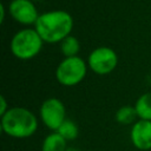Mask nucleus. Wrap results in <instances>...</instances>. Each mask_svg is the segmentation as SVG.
Returning <instances> with one entry per match:
<instances>
[{"label": "nucleus", "instance_id": "ddd939ff", "mask_svg": "<svg viewBox=\"0 0 151 151\" xmlns=\"http://www.w3.org/2000/svg\"><path fill=\"white\" fill-rule=\"evenodd\" d=\"M57 132H58L63 138H65V139L68 142V140H73V139H76V138L78 137L79 130H78L77 124H76L73 120H71V119L67 118V119L60 125V127L57 130Z\"/></svg>", "mask_w": 151, "mask_h": 151}, {"label": "nucleus", "instance_id": "9d476101", "mask_svg": "<svg viewBox=\"0 0 151 151\" xmlns=\"http://www.w3.org/2000/svg\"><path fill=\"white\" fill-rule=\"evenodd\" d=\"M134 109L139 119L151 120V91L145 92L137 99Z\"/></svg>", "mask_w": 151, "mask_h": 151}, {"label": "nucleus", "instance_id": "423d86ee", "mask_svg": "<svg viewBox=\"0 0 151 151\" xmlns=\"http://www.w3.org/2000/svg\"><path fill=\"white\" fill-rule=\"evenodd\" d=\"M41 123L50 130L57 131L67 119L65 104L58 98H48L42 101L39 110Z\"/></svg>", "mask_w": 151, "mask_h": 151}, {"label": "nucleus", "instance_id": "7ed1b4c3", "mask_svg": "<svg viewBox=\"0 0 151 151\" xmlns=\"http://www.w3.org/2000/svg\"><path fill=\"white\" fill-rule=\"evenodd\" d=\"M44 45V40L34 27H25L15 32L11 39V52L20 60H29L37 57Z\"/></svg>", "mask_w": 151, "mask_h": 151}, {"label": "nucleus", "instance_id": "dca6fc26", "mask_svg": "<svg viewBox=\"0 0 151 151\" xmlns=\"http://www.w3.org/2000/svg\"><path fill=\"white\" fill-rule=\"evenodd\" d=\"M65 151H79L78 149H76V147H67Z\"/></svg>", "mask_w": 151, "mask_h": 151}, {"label": "nucleus", "instance_id": "f8f14e48", "mask_svg": "<svg viewBox=\"0 0 151 151\" xmlns=\"http://www.w3.org/2000/svg\"><path fill=\"white\" fill-rule=\"evenodd\" d=\"M60 51L65 58L76 57L80 51V42L74 35H68L60 42Z\"/></svg>", "mask_w": 151, "mask_h": 151}, {"label": "nucleus", "instance_id": "39448f33", "mask_svg": "<svg viewBox=\"0 0 151 151\" xmlns=\"http://www.w3.org/2000/svg\"><path fill=\"white\" fill-rule=\"evenodd\" d=\"M86 61L88 68L93 73L98 76H106L117 67L118 55L113 48L107 46H99L91 51Z\"/></svg>", "mask_w": 151, "mask_h": 151}, {"label": "nucleus", "instance_id": "0eeeda50", "mask_svg": "<svg viewBox=\"0 0 151 151\" xmlns=\"http://www.w3.org/2000/svg\"><path fill=\"white\" fill-rule=\"evenodd\" d=\"M9 15L22 26H34L40 13L32 0H12L8 5Z\"/></svg>", "mask_w": 151, "mask_h": 151}, {"label": "nucleus", "instance_id": "f257e3e1", "mask_svg": "<svg viewBox=\"0 0 151 151\" xmlns=\"http://www.w3.org/2000/svg\"><path fill=\"white\" fill-rule=\"evenodd\" d=\"M73 26L74 20L68 12L64 9H53L41 13L33 27L44 42L57 44L71 35Z\"/></svg>", "mask_w": 151, "mask_h": 151}, {"label": "nucleus", "instance_id": "2eb2a0df", "mask_svg": "<svg viewBox=\"0 0 151 151\" xmlns=\"http://www.w3.org/2000/svg\"><path fill=\"white\" fill-rule=\"evenodd\" d=\"M5 17H6L5 5H4V4H1V5H0V22H1V24L5 21Z\"/></svg>", "mask_w": 151, "mask_h": 151}, {"label": "nucleus", "instance_id": "1a4fd4ad", "mask_svg": "<svg viewBox=\"0 0 151 151\" xmlns=\"http://www.w3.org/2000/svg\"><path fill=\"white\" fill-rule=\"evenodd\" d=\"M67 140L63 138L57 131L47 134L41 144V151H65L67 149Z\"/></svg>", "mask_w": 151, "mask_h": 151}, {"label": "nucleus", "instance_id": "4468645a", "mask_svg": "<svg viewBox=\"0 0 151 151\" xmlns=\"http://www.w3.org/2000/svg\"><path fill=\"white\" fill-rule=\"evenodd\" d=\"M8 106H7V101H6V98L4 96H0V116L5 114L7 111H8Z\"/></svg>", "mask_w": 151, "mask_h": 151}, {"label": "nucleus", "instance_id": "6e6552de", "mask_svg": "<svg viewBox=\"0 0 151 151\" xmlns=\"http://www.w3.org/2000/svg\"><path fill=\"white\" fill-rule=\"evenodd\" d=\"M130 138L136 149L140 151L151 150V120L138 119L133 123Z\"/></svg>", "mask_w": 151, "mask_h": 151}, {"label": "nucleus", "instance_id": "20e7f679", "mask_svg": "<svg viewBox=\"0 0 151 151\" xmlns=\"http://www.w3.org/2000/svg\"><path fill=\"white\" fill-rule=\"evenodd\" d=\"M87 68V61H85L81 57H67L64 58L57 66L55 79L60 85L72 87L85 79Z\"/></svg>", "mask_w": 151, "mask_h": 151}, {"label": "nucleus", "instance_id": "f03ea898", "mask_svg": "<svg viewBox=\"0 0 151 151\" xmlns=\"http://www.w3.org/2000/svg\"><path fill=\"white\" fill-rule=\"evenodd\" d=\"M1 130L12 138H28L38 130L37 116L26 107H9L1 116Z\"/></svg>", "mask_w": 151, "mask_h": 151}, {"label": "nucleus", "instance_id": "9b49d317", "mask_svg": "<svg viewBox=\"0 0 151 151\" xmlns=\"http://www.w3.org/2000/svg\"><path fill=\"white\" fill-rule=\"evenodd\" d=\"M137 118H138V114L134 106L125 105L119 107L116 112V120L122 125H130L132 123H136Z\"/></svg>", "mask_w": 151, "mask_h": 151}]
</instances>
